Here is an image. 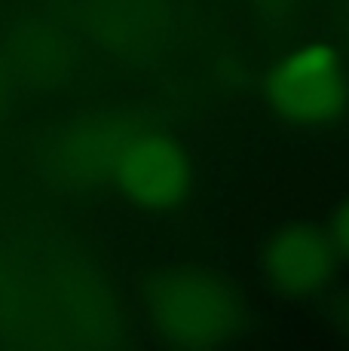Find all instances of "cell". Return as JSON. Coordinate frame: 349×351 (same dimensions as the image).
<instances>
[{"instance_id": "obj_8", "label": "cell", "mask_w": 349, "mask_h": 351, "mask_svg": "<svg viewBox=\"0 0 349 351\" xmlns=\"http://www.w3.org/2000/svg\"><path fill=\"white\" fill-rule=\"evenodd\" d=\"M3 64L12 73L16 86L46 92L68 80L74 67V46L56 25L34 22L19 28L10 37L3 52Z\"/></svg>"}, {"instance_id": "obj_9", "label": "cell", "mask_w": 349, "mask_h": 351, "mask_svg": "<svg viewBox=\"0 0 349 351\" xmlns=\"http://www.w3.org/2000/svg\"><path fill=\"white\" fill-rule=\"evenodd\" d=\"M328 235H331L337 254L349 260V199H344L337 205V211H334V217H331V232Z\"/></svg>"}, {"instance_id": "obj_5", "label": "cell", "mask_w": 349, "mask_h": 351, "mask_svg": "<svg viewBox=\"0 0 349 351\" xmlns=\"http://www.w3.org/2000/svg\"><path fill=\"white\" fill-rule=\"evenodd\" d=\"M111 184L144 211H174L193 190V165L178 141L141 128L120 156Z\"/></svg>"}, {"instance_id": "obj_12", "label": "cell", "mask_w": 349, "mask_h": 351, "mask_svg": "<svg viewBox=\"0 0 349 351\" xmlns=\"http://www.w3.org/2000/svg\"><path fill=\"white\" fill-rule=\"evenodd\" d=\"M264 3H267V6H270V12H279V10H282V12H285L288 0H264Z\"/></svg>"}, {"instance_id": "obj_2", "label": "cell", "mask_w": 349, "mask_h": 351, "mask_svg": "<svg viewBox=\"0 0 349 351\" xmlns=\"http://www.w3.org/2000/svg\"><path fill=\"white\" fill-rule=\"evenodd\" d=\"M153 330L166 342L187 348H209L227 342L239 330L236 290L205 269H172L153 281L147 293Z\"/></svg>"}, {"instance_id": "obj_4", "label": "cell", "mask_w": 349, "mask_h": 351, "mask_svg": "<svg viewBox=\"0 0 349 351\" xmlns=\"http://www.w3.org/2000/svg\"><path fill=\"white\" fill-rule=\"evenodd\" d=\"M141 128V119L120 110L74 119L46 144V174L65 190H92L111 184L120 156Z\"/></svg>"}, {"instance_id": "obj_3", "label": "cell", "mask_w": 349, "mask_h": 351, "mask_svg": "<svg viewBox=\"0 0 349 351\" xmlns=\"http://www.w3.org/2000/svg\"><path fill=\"white\" fill-rule=\"evenodd\" d=\"M267 104L282 123L306 132L337 123L349 104V80L337 49L306 43L282 58L267 77Z\"/></svg>"}, {"instance_id": "obj_11", "label": "cell", "mask_w": 349, "mask_h": 351, "mask_svg": "<svg viewBox=\"0 0 349 351\" xmlns=\"http://www.w3.org/2000/svg\"><path fill=\"white\" fill-rule=\"evenodd\" d=\"M12 92H16V83H12V73L6 71L3 58H0V117L10 110L12 104Z\"/></svg>"}, {"instance_id": "obj_7", "label": "cell", "mask_w": 349, "mask_h": 351, "mask_svg": "<svg viewBox=\"0 0 349 351\" xmlns=\"http://www.w3.org/2000/svg\"><path fill=\"white\" fill-rule=\"evenodd\" d=\"M83 31L111 56H141L166 31L163 0H80Z\"/></svg>"}, {"instance_id": "obj_1", "label": "cell", "mask_w": 349, "mask_h": 351, "mask_svg": "<svg viewBox=\"0 0 349 351\" xmlns=\"http://www.w3.org/2000/svg\"><path fill=\"white\" fill-rule=\"evenodd\" d=\"M117 308L95 272L65 256L0 245V342L19 348H92L113 339Z\"/></svg>"}, {"instance_id": "obj_10", "label": "cell", "mask_w": 349, "mask_h": 351, "mask_svg": "<svg viewBox=\"0 0 349 351\" xmlns=\"http://www.w3.org/2000/svg\"><path fill=\"white\" fill-rule=\"evenodd\" d=\"M328 324L340 336H346V342H349V290L331 300V306H328Z\"/></svg>"}, {"instance_id": "obj_6", "label": "cell", "mask_w": 349, "mask_h": 351, "mask_svg": "<svg viewBox=\"0 0 349 351\" xmlns=\"http://www.w3.org/2000/svg\"><path fill=\"white\" fill-rule=\"evenodd\" d=\"M337 247L331 235L310 220L279 226L260 251V272L273 293L306 300L322 293L337 275Z\"/></svg>"}]
</instances>
